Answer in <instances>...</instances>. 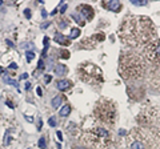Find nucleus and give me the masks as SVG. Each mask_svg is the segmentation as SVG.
Listing matches in <instances>:
<instances>
[{
  "mask_svg": "<svg viewBox=\"0 0 160 149\" xmlns=\"http://www.w3.org/2000/svg\"><path fill=\"white\" fill-rule=\"evenodd\" d=\"M55 72H56V75H57V76H63V75H65L67 68H65L63 64H59V65H56Z\"/></svg>",
  "mask_w": 160,
  "mask_h": 149,
  "instance_id": "nucleus-16",
  "label": "nucleus"
},
{
  "mask_svg": "<svg viewBox=\"0 0 160 149\" xmlns=\"http://www.w3.org/2000/svg\"><path fill=\"white\" fill-rule=\"evenodd\" d=\"M50 124H51L52 126L56 125V121H55V119H53V117H51V119H50Z\"/></svg>",
  "mask_w": 160,
  "mask_h": 149,
  "instance_id": "nucleus-25",
  "label": "nucleus"
},
{
  "mask_svg": "<svg viewBox=\"0 0 160 149\" xmlns=\"http://www.w3.org/2000/svg\"><path fill=\"white\" fill-rule=\"evenodd\" d=\"M83 141L91 149H108L112 144V133L107 128L97 125L83 134Z\"/></svg>",
  "mask_w": 160,
  "mask_h": 149,
  "instance_id": "nucleus-5",
  "label": "nucleus"
},
{
  "mask_svg": "<svg viewBox=\"0 0 160 149\" xmlns=\"http://www.w3.org/2000/svg\"><path fill=\"white\" fill-rule=\"evenodd\" d=\"M147 65L144 57L137 52L124 51L119 59V73L124 80H137L145 73Z\"/></svg>",
  "mask_w": 160,
  "mask_h": 149,
  "instance_id": "nucleus-3",
  "label": "nucleus"
},
{
  "mask_svg": "<svg viewBox=\"0 0 160 149\" xmlns=\"http://www.w3.org/2000/svg\"><path fill=\"white\" fill-rule=\"evenodd\" d=\"M63 100H64V97H63V96H56V97L52 100V107L55 108V109H57L60 104L63 103Z\"/></svg>",
  "mask_w": 160,
  "mask_h": 149,
  "instance_id": "nucleus-15",
  "label": "nucleus"
},
{
  "mask_svg": "<svg viewBox=\"0 0 160 149\" xmlns=\"http://www.w3.org/2000/svg\"><path fill=\"white\" fill-rule=\"evenodd\" d=\"M39 147H40V149H46L47 148V145H46V137H40V140H39Z\"/></svg>",
  "mask_w": 160,
  "mask_h": 149,
  "instance_id": "nucleus-20",
  "label": "nucleus"
},
{
  "mask_svg": "<svg viewBox=\"0 0 160 149\" xmlns=\"http://www.w3.org/2000/svg\"><path fill=\"white\" fill-rule=\"evenodd\" d=\"M158 116L159 112L155 108H149V109L141 111L136 120L143 126H155V124H158Z\"/></svg>",
  "mask_w": 160,
  "mask_h": 149,
  "instance_id": "nucleus-8",
  "label": "nucleus"
},
{
  "mask_svg": "<svg viewBox=\"0 0 160 149\" xmlns=\"http://www.w3.org/2000/svg\"><path fill=\"white\" fill-rule=\"evenodd\" d=\"M55 42L61 44V46H69V44H71V39L69 37H65V36L60 35V33H56L55 35Z\"/></svg>",
  "mask_w": 160,
  "mask_h": 149,
  "instance_id": "nucleus-13",
  "label": "nucleus"
},
{
  "mask_svg": "<svg viewBox=\"0 0 160 149\" xmlns=\"http://www.w3.org/2000/svg\"><path fill=\"white\" fill-rule=\"evenodd\" d=\"M144 56L153 65H160V39H155L144 47Z\"/></svg>",
  "mask_w": 160,
  "mask_h": 149,
  "instance_id": "nucleus-7",
  "label": "nucleus"
},
{
  "mask_svg": "<svg viewBox=\"0 0 160 149\" xmlns=\"http://www.w3.org/2000/svg\"><path fill=\"white\" fill-rule=\"evenodd\" d=\"M24 13H25V16H27V17H31V12H29V10H25Z\"/></svg>",
  "mask_w": 160,
  "mask_h": 149,
  "instance_id": "nucleus-28",
  "label": "nucleus"
},
{
  "mask_svg": "<svg viewBox=\"0 0 160 149\" xmlns=\"http://www.w3.org/2000/svg\"><path fill=\"white\" fill-rule=\"evenodd\" d=\"M119 37L131 48L145 47L156 39V28L152 20L141 15H128L119 27Z\"/></svg>",
  "mask_w": 160,
  "mask_h": 149,
  "instance_id": "nucleus-1",
  "label": "nucleus"
},
{
  "mask_svg": "<svg viewBox=\"0 0 160 149\" xmlns=\"http://www.w3.org/2000/svg\"><path fill=\"white\" fill-rule=\"evenodd\" d=\"M68 24H69V21L67 20V19H64V17H61V19H59V21H57V25H59L61 29L67 28V27H68Z\"/></svg>",
  "mask_w": 160,
  "mask_h": 149,
  "instance_id": "nucleus-17",
  "label": "nucleus"
},
{
  "mask_svg": "<svg viewBox=\"0 0 160 149\" xmlns=\"http://www.w3.org/2000/svg\"><path fill=\"white\" fill-rule=\"evenodd\" d=\"M33 57H35V53H33L32 51H28V52H27V60H28V61H31Z\"/></svg>",
  "mask_w": 160,
  "mask_h": 149,
  "instance_id": "nucleus-21",
  "label": "nucleus"
},
{
  "mask_svg": "<svg viewBox=\"0 0 160 149\" xmlns=\"http://www.w3.org/2000/svg\"><path fill=\"white\" fill-rule=\"evenodd\" d=\"M78 75L82 81L91 85H99L104 81L103 71L90 61H84L78 67Z\"/></svg>",
  "mask_w": 160,
  "mask_h": 149,
  "instance_id": "nucleus-6",
  "label": "nucleus"
},
{
  "mask_svg": "<svg viewBox=\"0 0 160 149\" xmlns=\"http://www.w3.org/2000/svg\"><path fill=\"white\" fill-rule=\"evenodd\" d=\"M72 19L76 20V23H79L80 25H84V24H86V21H84L83 17H82V16H78L76 13H73V15H72Z\"/></svg>",
  "mask_w": 160,
  "mask_h": 149,
  "instance_id": "nucleus-19",
  "label": "nucleus"
},
{
  "mask_svg": "<svg viewBox=\"0 0 160 149\" xmlns=\"http://www.w3.org/2000/svg\"><path fill=\"white\" fill-rule=\"evenodd\" d=\"M105 39L104 33H96V35H92L91 37H86L82 43L79 44V48H84V49H92L95 48L97 44L101 43L103 40Z\"/></svg>",
  "mask_w": 160,
  "mask_h": 149,
  "instance_id": "nucleus-9",
  "label": "nucleus"
},
{
  "mask_svg": "<svg viewBox=\"0 0 160 149\" xmlns=\"http://www.w3.org/2000/svg\"><path fill=\"white\" fill-rule=\"evenodd\" d=\"M39 68H40V69H43V68H44V64H43V61H42V60L39 61Z\"/></svg>",
  "mask_w": 160,
  "mask_h": 149,
  "instance_id": "nucleus-27",
  "label": "nucleus"
},
{
  "mask_svg": "<svg viewBox=\"0 0 160 149\" xmlns=\"http://www.w3.org/2000/svg\"><path fill=\"white\" fill-rule=\"evenodd\" d=\"M76 11L79 13H82V15L84 16V19H86L87 21H91L93 19V16H95V11H93V8L91 6H88V4H80V6H78Z\"/></svg>",
  "mask_w": 160,
  "mask_h": 149,
  "instance_id": "nucleus-10",
  "label": "nucleus"
},
{
  "mask_svg": "<svg viewBox=\"0 0 160 149\" xmlns=\"http://www.w3.org/2000/svg\"><path fill=\"white\" fill-rule=\"evenodd\" d=\"M48 43H50V39H48V37H44V55H46V51H47Z\"/></svg>",
  "mask_w": 160,
  "mask_h": 149,
  "instance_id": "nucleus-23",
  "label": "nucleus"
},
{
  "mask_svg": "<svg viewBox=\"0 0 160 149\" xmlns=\"http://www.w3.org/2000/svg\"><path fill=\"white\" fill-rule=\"evenodd\" d=\"M11 68L15 69V68H17V65H16V64H11Z\"/></svg>",
  "mask_w": 160,
  "mask_h": 149,
  "instance_id": "nucleus-33",
  "label": "nucleus"
},
{
  "mask_svg": "<svg viewBox=\"0 0 160 149\" xmlns=\"http://www.w3.org/2000/svg\"><path fill=\"white\" fill-rule=\"evenodd\" d=\"M101 6H103L105 10L108 11H113V12H119L122 10V4L118 0H108V2H103L101 3Z\"/></svg>",
  "mask_w": 160,
  "mask_h": 149,
  "instance_id": "nucleus-11",
  "label": "nucleus"
},
{
  "mask_svg": "<svg viewBox=\"0 0 160 149\" xmlns=\"http://www.w3.org/2000/svg\"><path fill=\"white\" fill-rule=\"evenodd\" d=\"M79 35H80V29H79V28H72V29H71L69 39H76Z\"/></svg>",
  "mask_w": 160,
  "mask_h": 149,
  "instance_id": "nucleus-18",
  "label": "nucleus"
},
{
  "mask_svg": "<svg viewBox=\"0 0 160 149\" xmlns=\"http://www.w3.org/2000/svg\"><path fill=\"white\" fill-rule=\"evenodd\" d=\"M60 53H61V55H60V56H61V57H64V59H67V57H69V55H68V52H67V51H61Z\"/></svg>",
  "mask_w": 160,
  "mask_h": 149,
  "instance_id": "nucleus-24",
  "label": "nucleus"
},
{
  "mask_svg": "<svg viewBox=\"0 0 160 149\" xmlns=\"http://www.w3.org/2000/svg\"><path fill=\"white\" fill-rule=\"evenodd\" d=\"M48 25H50V21H48V23H44V24H43V28H47Z\"/></svg>",
  "mask_w": 160,
  "mask_h": 149,
  "instance_id": "nucleus-30",
  "label": "nucleus"
},
{
  "mask_svg": "<svg viewBox=\"0 0 160 149\" xmlns=\"http://www.w3.org/2000/svg\"><path fill=\"white\" fill-rule=\"evenodd\" d=\"M118 115V107L113 100L101 97L96 101L95 108H93V117L97 123L105 126H112L116 123Z\"/></svg>",
  "mask_w": 160,
  "mask_h": 149,
  "instance_id": "nucleus-4",
  "label": "nucleus"
},
{
  "mask_svg": "<svg viewBox=\"0 0 160 149\" xmlns=\"http://www.w3.org/2000/svg\"><path fill=\"white\" fill-rule=\"evenodd\" d=\"M59 113H60V116H61V117L68 116V115L71 113V105H69V104H67V105H64V107L60 109Z\"/></svg>",
  "mask_w": 160,
  "mask_h": 149,
  "instance_id": "nucleus-14",
  "label": "nucleus"
},
{
  "mask_svg": "<svg viewBox=\"0 0 160 149\" xmlns=\"http://www.w3.org/2000/svg\"><path fill=\"white\" fill-rule=\"evenodd\" d=\"M72 81H69V80H60V81H57V88H59V91H68V89L72 88Z\"/></svg>",
  "mask_w": 160,
  "mask_h": 149,
  "instance_id": "nucleus-12",
  "label": "nucleus"
},
{
  "mask_svg": "<svg viewBox=\"0 0 160 149\" xmlns=\"http://www.w3.org/2000/svg\"><path fill=\"white\" fill-rule=\"evenodd\" d=\"M132 4H135V6H145L147 2H137V0H131Z\"/></svg>",
  "mask_w": 160,
  "mask_h": 149,
  "instance_id": "nucleus-22",
  "label": "nucleus"
},
{
  "mask_svg": "<svg viewBox=\"0 0 160 149\" xmlns=\"http://www.w3.org/2000/svg\"><path fill=\"white\" fill-rule=\"evenodd\" d=\"M29 88H31V84L27 83V84H25V89H29Z\"/></svg>",
  "mask_w": 160,
  "mask_h": 149,
  "instance_id": "nucleus-31",
  "label": "nucleus"
},
{
  "mask_svg": "<svg viewBox=\"0 0 160 149\" xmlns=\"http://www.w3.org/2000/svg\"><path fill=\"white\" fill-rule=\"evenodd\" d=\"M65 10H67V6H63V8H61L60 12H65Z\"/></svg>",
  "mask_w": 160,
  "mask_h": 149,
  "instance_id": "nucleus-32",
  "label": "nucleus"
},
{
  "mask_svg": "<svg viewBox=\"0 0 160 149\" xmlns=\"http://www.w3.org/2000/svg\"><path fill=\"white\" fill-rule=\"evenodd\" d=\"M56 134H57V137H59V140H63V138H61V132H57Z\"/></svg>",
  "mask_w": 160,
  "mask_h": 149,
  "instance_id": "nucleus-29",
  "label": "nucleus"
},
{
  "mask_svg": "<svg viewBox=\"0 0 160 149\" xmlns=\"http://www.w3.org/2000/svg\"><path fill=\"white\" fill-rule=\"evenodd\" d=\"M38 94H40V96H42V89H40V88H38Z\"/></svg>",
  "mask_w": 160,
  "mask_h": 149,
  "instance_id": "nucleus-34",
  "label": "nucleus"
},
{
  "mask_svg": "<svg viewBox=\"0 0 160 149\" xmlns=\"http://www.w3.org/2000/svg\"><path fill=\"white\" fill-rule=\"evenodd\" d=\"M130 149H160V130L155 126L133 128L127 136Z\"/></svg>",
  "mask_w": 160,
  "mask_h": 149,
  "instance_id": "nucleus-2",
  "label": "nucleus"
},
{
  "mask_svg": "<svg viewBox=\"0 0 160 149\" xmlns=\"http://www.w3.org/2000/svg\"><path fill=\"white\" fill-rule=\"evenodd\" d=\"M44 80H46V83H50V81L52 80V77H51L50 75H47V76H46V79H44Z\"/></svg>",
  "mask_w": 160,
  "mask_h": 149,
  "instance_id": "nucleus-26",
  "label": "nucleus"
}]
</instances>
